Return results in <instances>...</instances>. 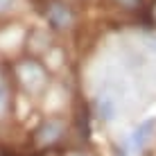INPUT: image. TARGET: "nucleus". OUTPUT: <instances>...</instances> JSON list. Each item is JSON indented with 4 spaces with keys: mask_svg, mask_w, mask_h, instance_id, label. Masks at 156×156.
Returning <instances> with one entry per match:
<instances>
[{
    "mask_svg": "<svg viewBox=\"0 0 156 156\" xmlns=\"http://www.w3.org/2000/svg\"><path fill=\"white\" fill-rule=\"evenodd\" d=\"M45 16H48V20H50V25L57 27V30H63V27H68V25H73V18H75L73 9L68 7V5H63L61 0H52Z\"/></svg>",
    "mask_w": 156,
    "mask_h": 156,
    "instance_id": "20e7f679",
    "label": "nucleus"
},
{
    "mask_svg": "<svg viewBox=\"0 0 156 156\" xmlns=\"http://www.w3.org/2000/svg\"><path fill=\"white\" fill-rule=\"evenodd\" d=\"M14 109V98H12V86L0 75V120H7Z\"/></svg>",
    "mask_w": 156,
    "mask_h": 156,
    "instance_id": "39448f33",
    "label": "nucleus"
},
{
    "mask_svg": "<svg viewBox=\"0 0 156 156\" xmlns=\"http://www.w3.org/2000/svg\"><path fill=\"white\" fill-rule=\"evenodd\" d=\"M14 79L27 95H41L48 88V68L36 59H20L12 68Z\"/></svg>",
    "mask_w": 156,
    "mask_h": 156,
    "instance_id": "f257e3e1",
    "label": "nucleus"
},
{
    "mask_svg": "<svg viewBox=\"0 0 156 156\" xmlns=\"http://www.w3.org/2000/svg\"><path fill=\"white\" fill-rule=\"evenodd\" d=\"M113 5L122 9H129V12H136V9H140V0H111Z\"/></svg>",
    "mask_w": 156,
    "mask_h": 156,
    "instance_id": "423d86ee",
    "label": "nucleus"
},
{
    "mask_svg": "<svg viewBox=\"0 0 156 156\" xmlns=\"http://www.w3.org/2000/svg\"><path fill=\"white\" fill-rule=\"evenodd\" d=\"M145 41H147V48H149V50H154V52H156V34H149Z\"/></svg>",
    "mask_w": 156,
    "mask_h": 156,
    "instance_id": "0eeeda50",
    "label": "nucleus"
},
{
    "mask_svg": "<svg viewBox=\"0 0 156 156\" xmlns=\"http://www.w3.org/2000/svg\"><path fill=\"white\" fill-rule=\"evenodd\" d=\"M63 156H90L88 152H82V149H70V152H66Z\"/></svg>",
    "mask_w": 156,
    "mask_h": 156,
    "instance_id": "6e6552de",
    "label": "nucleus"
},
{
    "mask_svg": "<svg viewBox=\"0 0 156 156\" xmlns=\"http://www.w3.org/2000/svg\"><path fill=\"white\" fill-rule=\"evenodd\" d=\"M66 131H68V125L63 118H59V115L45 118L32 131V149L34 152H50V149H55L63 140Z\"/></svg>",
    "mask_w": 156,
    "mask_h": 156,
    "instance_id": "f03ea898",
    "label": "nucleus"
},
{
    "mask_svg": "<svg viewBox=\"0 0 156 156\" xmlns=\"http://www.w3.org/2000/svg\"><path fill=\"white\" fill-rule=\"evenodd\" d=\"M156 133V120H143L140 125L133 129L131 138H129V147H131V152H143L145 147L149 145V140L154 138Z\"/></svg>",
    "mask_w": 156,
    "mask_h": 156,
    "instance_id": "7ed1b4c3",
    "label": "nucleus"
},
{
    "mask_svg": "<svg viewBox=\"0 0 156 156\" xmlns=\"http://www.w3.org/2000/svg\"><path fill=\"white\" fill-rule=\"evenodd\" d=\"M34 156H59V154L55 152V149H50V152H36Z\"/></svg>",
    "mask_w": 156,
    "mask_h": 156,
    "instance_id": "1a4fd4ad",
    "label": "nucleus"
}]
</instances>
